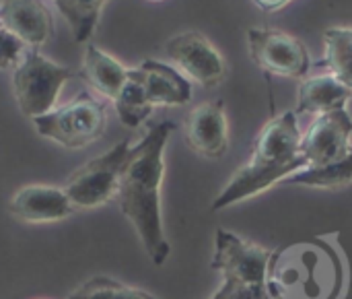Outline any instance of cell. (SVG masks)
I'll return each instance as SVG.
<instances>
[{"instance_id": "obj_1", "label": "cell", "mask_w": 352, "mask_h": 299, "mask_svg": "<svg viewBox=\"0 0 352 299\" xmlns=\"http://www.w3.org/2000/svg\"><path fill=\"white\" fill-rule=\"evenodd\" d=\"M173 130L175 124L169 120L153 124L146 134L128 149L116 196L155 267H163L171 254L163 231L161 184L165 176V147Z\"/></svg>"}, {"instance_id": "obj_2", "label": "cell", "mask_w": 352, "mask_h": 299, "mask_svg": "<svg viewBox=\"0 0 352 299\" xmlns=\"http://www.w3.org/2000/svg\"><path fill=\"white\" fill-rule=\"evenodd\" d=\"M301 130L297 124V112H283L274 116L260 130L250 161L239 167L229 184L219 192L212 203V211L229 209L252 196H258L283 184L293 174L307 167L301 155Z\"/></svg>"}, {"instance_id": "obj_3", "label": "cell", "mask_w": 352, "mask_h": 299, "mask_svg": "<svg viewBox=\"0 0 352 299\" xmlns=\"http://www.w3.org/2000/svg\"><path fill=\"white\" fill-rule=\"evenodd\" d=\"M338 285V258L322 244H295L272 256L268 275L272 299H334Z\"/></svg>"}, {"instance_id": "obj_4", "label": "cell", "mask_w": 352, "mask_h": 299, "mask_svg": "<svg viewBox=\"0 0 352 299\" xmlns=\"http://www.w3.org/2000/svg\"><path fill=\"white\" fill-rule=\"evenodd\" d=\"M272 256V250L229 229H219L212 269L221 273L223 285L212 299H272L268 289Z\"/></svg>"}, {"instance_id": "obj_5", "label": "cell", "mask_w": 352, "mask_h": 299, "mask_svg": "<svg viewBox=\"0 0 352 299\" xmlns=\"http://www.w3.org/2000/svg\"><path fill=\"white\" fill-rule=\"evenodd\" d=\"M35 130L66 149H82L99 141L107 126L105 103L89 91H80L62 107L33 120Z\"/></svg>"}, {"instance_id": "obj_6", "label": "cell", "mask_w": 352, "mask_h": 299, "mask_svg": "<svg viewBox=\"0 0 352 299\" xmlns=\"http://www.w3.org/2000/svg\"><path fill=\"white\" fill-rule=\"evenodd\" d=\"M72 76L68 66L45 58L39 48L25 50L23 60L14 68L12 89L23 116L35 120L56 107L60 89Z\"/></svg>"}, {"instance_id": "obj_7", "label": "cell", "mask_w": 352, "mask_h": 299, "mask_svg": "<svg viewBox=\"0 0 352 299\" xmlns=\"http://www.w3.org/2000/svg\"><path fill=\"white\" fill-rule=\"evenodd\" d=\"M130 143L122 141L107 153L80 165L64 184V192L74 209H95L118 196L120 172Z\"/></svg>"}, {"instance_id": "obj_8", "label": "cell", "mask_w": 352, "mask_h": 299, "mask_svg": "<svg viewBox=\"0 0 352 299\" xmlns=\"http://www.w3.org/2000/svg\"><path fill=\"white\" fill-rule=\"evenodd\" d=\"M248 48L252 60L266 74L303 79L311 68V58L305 43L278 29H248Z\"/></svg>"}, {"instance_id": "obj_9", "label": "cell", "mask_w": 352, "mask_h": 299, "mask_svg": "<svg viewBox=\"0 0 352 299\" xmlns=\"http://www.w3.org/2000/svg\"><path fill=\"white\" fill-rule=\"evenodd\" d=\"M167 58L177 70L202 87H217L227 76V62L223 54L198 31H184L165 43Z\"/></svg>"}, {"instance_id": "obj_10", "label": "cell", "mask_w": 352, "mask_h": 299, "mask_svg": "<svg viewBox=\"0 0 352 299\" xmlns=\"http://www.w3.org/2000/svg\"><path fill=\"white\" fill-rule=\"evenodd\" d=\"M352 118L346 107L318 116L301 136V155L307 167H324L342 161L351 153Z\"/></svg>"}, {"instance_id": "obj_11", "label": "cell", "mask_w": 352, "mask_h": 299, "mask_svg": "<svg viewBox=\"0 0 352 299\" xmlns=\"http://www.w3.org/2000/svg\"><path fill=\"white\" fill-rule=\"evenodd\" d=\"M186 141L192 151L206 159H221L229 151V122L225 103L204 101L186 118Z\"/></svg>"}, {"instance_id": "obj_12", "label": "cell", "mask_w": 352, "mask_h": 299, "mask_svg": "<svg viewBox=\"0 0 352 299\" xmlns=\"http://www.w3.org/2000/svg\"><path fill=\"white\" fill-rule=\"evenodd\" d=\"M0 29L14 35L27 48H39L54 33V17L45 0H2Z\"/></svg>"}, {"instance_id": "obj_13", "label": "cell", "mask_w": 352, "mask_h": 299, "mask_svg": "<svg viewBox=\"0 0 352 299\" xmlns=\"http://www.w3.org/2000/svg\"><path fill=\"white\" fill-rule=\"evenodd\" d=\"M74 211L64 188L33 184L21 188L10 200V213L25 223H52L70 217Z\"/></svg>"}, {"instance_id": "obj_14", "label": "cell", "mask_w": 352, "mask_h": 299, "mask_svg": "<svg viewBox=\"0 0 352 299\" xmlns=\"http://www.w3.org/2000/svg\"><path fill=\"white\" fill-rule=\"evenodd\" d=\"M134 70L153 107L184 105L192 99V83L175 66L159 60H144Z\"/></svg>"}, {"instance_id": "obj_15", "label": "cell", "mask_w": 352, "mask_h": 299, "mask_svg": "<svg viewBox=\"0 0 352 299\" xmlns=\"http://www.w3.org/2000/svg\"><path fill=\"white\" fill-rule=\"evenodd\" d=\"M352 91L344 87L336 76L318 74L301 81L297 89V114H330L346 107Z\"/></svg>"}, {"instance_id": "obj_16", "label": "cell", "mask_w": 352, "mask_h": 299, "mask_svg": "<svg viewBox=\"0 0 352 299\" xmlns=\"http://www.w3.org/2000/svg\"><path fill=\"white\" fill-rule=\"evenodd\" d=\"M97 93H101L107 99H116L120 91L124 89L130 68H126L120 60L109 56L107 52L99 50L97 45H87L82 68L78 72Z\"/></svg>"}, {"instance_id": "obj_17", "label": "cell", "mask_w": 352, "mask_h": 299, "mask_svg": "<svg viewBox=\"0 0 352 299\" xmlns=\"http://www.w3.org/2000/svg\"><path fill=\"white\" fill-rule=\"evenodd\" d=\"M322 64L352 91V27H330L324 31Z\"/></svg>"}, {"instance_id": "obj_18", "label": "cell", "mask_w": 352, "mask_h": 299, "mask_svg": "<svg viewBox=\"0 0 352 299\" xmlns=\"http://www.w3.org/2000/svg\"><path fill=\"white\" fill-rule=\"evenodd\" d=\"M113 107L118 112V118L128 128H138L153 112L151 101L146 99L144 87L136 74L134 68H130V76L120 91V95L113 99Z\"/></svg>"}, {"instance_id": "obj_19", "label": "cell", "mask_w": 352, "mask_h": 299, "mask_svg": "<svg viewBox=\"0 0 352 299\" xmlns=\"http://www.w3.org/2000/svg\"><path fill=\"white\" fill-rule=\"evenodd\" d=\"M352 182V151L338 163L324 167H305L283 184L287 186H309V188H342Z\"/></svg>"}, {"instance_id": "obj_20", "label": "cell", "mask_w": 352, "mask_h": 299, "mask_svg": "<svg viewBox=\"0 0 352 299\" xmlns=\"http://www.w3.org/2000/svg\"><path fill=\"white\" fill-rule=\"evenodd\" d=\"M105 2L107 0H54L60 14L68 21L78 43L87 41L93 35Z\"/></svg>"}, {"instance_id": "obj_21", "label": "cell", "mask_w": 352, "mask_h": 299, "mask_svg": "<svg viewBox=\"0 0 352 299\" xmlns=\"http://www.w3.org/2000/svg\"><path fill=\"white\" fill-rule=\"evenodd\" d=\"M66 299H159L142 289L124 285L109 277H93Z\"/></svg>"}, {"instance_id": "obj_22", "label": "cell", "mask_w": 352, "mask_h": 299, "mask_svg": "<svg viewBox=\"0 0 352 299\" xmlns=\"http://www.w3.org/2000/svg\"><path fill=\"white\" fill-rule=\"evenodd\" d=\"M25 48L27 45L23 41H19L14 35L0 29V70L16 68L25 56Z\"/></svg>"}, {"instance_id": "obj_23", "label": "cell", "mask_w": 352, "mask_h": 299, "mask_svg": "<svg viewBox=\"0 0 352 299\" xmlns=\"http://www.w3.org/2000/svg\"><path fill=\"white\" fill-rule=\"evenodd\" d=\"M256 4H258V8H262V10H266V12H274V10H278V8H283V6H287L291 0H254Z\"/></svg>"}]
</instances>
